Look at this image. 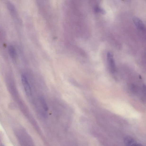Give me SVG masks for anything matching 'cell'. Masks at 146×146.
Listing matches in <instances>:
<instances>
[{"label": "cell", "instance_id": "2", "mask_svg": "<svg viewBox=\"0 0 146 146\" xmlns=\"http://www.w3.org/2000/svg\"><path fill=\"white\" fill-rule=\"evenodd\" d=\"M125 146H144L131 137L127 136L124 140Z\"/></svg>", "mask_w": 146, "mask_h": 146}, {"label": "cell", "instance_id": "3", "mask_svg": "<svg viewBox=\"0 0 146 146\" xmlns=\"http://www.w3.org/2000/svg\"><path fill=\"white\" fill-rule=\"evenodd\" d=\"M21 78L22 84L26 94L28 95H31V88L27 78L24 75H22Z\"/></svg>", "mask_w": 146, "mask_h": 146}, {"label": "cell", "instance_id": "1", "mask_svg": "<svg viewBox=\"0 0 146 146\" xmlns=\"http://www.w3.org/2000/svg\"><path fill=\"white\" fill-rule=\"evenodd\" d=\"M15 133L21 146H34L31 138L23 129H16Z\"/></svg>", "mask_w": 146, "mask_h": 146}, {"label": "cell", "instance_id": "4", "mask_svg": "<svg viewBox=\"0 0 146 146\" xmlns=\"http://www.w3.org/2000/svg\"><path fill=\"white\" fill-rule=\"evenodd\" d=\"M107 58L110 70L113 73L115 71V65L113 55L111 52H108L107 53Z\"/></svg>", "mask_w": 146, "mask_h": 146}, {"label": "cell", "instance_id": "5", "mask_svg": "<svg viewBox=\"0 0 146 146\" xmlns=\"http://www.w3.org/2000/svg\"><path fill=\"white\" fill-rule=\"evenodd\" d=\"M133 21L136 26L139 30H144L145 26L144 23L139 18L135 17L133 18Z\"/></svg>", "mask_w": 146, "mask_h": 146}, {"label": "cell", "instance_id": "7", "mask_svg": "<svg viewBox=\"0 0 146 146\" xmlns=\"http://www.w3.org/2000/svg\"><path fill=\"white\" fill-rule=\"evenodd\" d=\"M40 100L44 110L46 111H48V106L47 105L46 102L44 98L42 97H40Z\"/></svg>", "mask_w": 146, "mask_h": 146}, {"label": "cell", "instance_id": "8", "mask_svg": "<svg viewBox=\"0 0 146 146\" xmlns=\"http://www.w3.org/2000/svg\"><path fill=\"white\" fill-rule=\"evenodd\" d=\"M94 9L95 12L97 13H99L102 14H104L105 13V11L104 9L99 7L98 6L96 7Z\"/></svg>", "mask_w": 146, "mask_h": 146}, {"label": "cell", "instance_id": "6", "mask_svg": "<svg viewBox=\"0 0 146 146\" xmlns=\"http://www.w3.org/2000/svg\"><path fill=\"white\" fill-rule=\"evenodd\" d=\"M10 55L12 58H14L16 57V53L15 49L12 46H10L9 48Z\"/></svg>", "mask_w": 146, "mask_h": 146}]
</instances>
